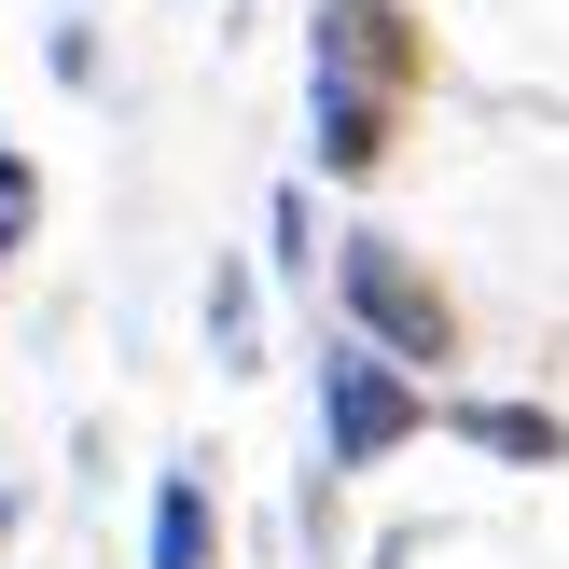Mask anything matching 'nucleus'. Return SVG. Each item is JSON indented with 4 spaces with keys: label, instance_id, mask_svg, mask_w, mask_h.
I'll return each instance as SVG.
<instances>
[{
    "label": "nucleus",
    "instance_id": "nucleus-1",
    "mask_svg": "<svg viewBox=\"0 0 569 569\" xmlns=\"http://www.w3.org/2000/svg\"><path fill=\"white\" fill-rule=\"evenodd\" d=\"M333 292H348V333H361V348H389L403 376L459 361V306L431 292V264H417L403 237H348V250H333Z\"/></svg>",
    "mask_w": 569,
    "mask_h": 569
},
{
    "label": "nucleus",
    "instance_id": "nucleus-2",
    "mask_svg": "<svg viewBox=\"0 0 569 569\" xmlns=\"http://www.w3.org/2000/svg\"><path fill=\"white\" fill-rule=\"evenodd\" d=\"M417 417H431V403H417V376H403L389 348H361V333H348V348L320 361V445H333V472L403 459V445H417Z\"/></svg>",
    "mask_w": 569,
    "mask_h": 569
},
{
    "label": "nucleus",
    "instance_id": "nucleus-3",
    "mask_svg": "<svg viewBox=\"0 0 569 569\" xmlns=\"http://www.w3.org/2000/svg\"><path fill=\"white\" fill-rule=\"evenodd\" d=\"M306 153H320V181H376L389 167V126H403V98L389 83H348V70H320V98H306Z\"/></svg>",
    "mask_w": 569,
    "mask_h": 569
},
{
    "label": "nucleus",
    "instance_id": "nucleus-4",
    "mask_svg": "<svg viewBox=\"0 0 569 569\" xmlns=\"http://www.w3.org/2000/svg\"><path fill=\"white\" fill-rule=\"evenodd\" d=\"M320 70L403 98V83H417V14H403V0H320Z\"/></svg>",
    "mask_w": 569,
    "mask_h": 569
},
{
    "label": "nucleus",
    "instance_id": "nucleus-5",
    "mask_svg": "<svg viewBox=\"0 0 569 569\" xmlns=\"http://www.w3.org/2000/svg\"><path fill=\"white\" fill-rule=\"evenodd\" d=\"M153 569H222V515H209V472H153Z\"/></svg>",
    "mask_w": 569,
    "mask_h": 569
},
{
    "label": "nucleus",
    "instance_id": "nucleus-6",
    "mask_svg": "<svg viewBox=\"0 0 569 569\" xmlns=\"http://www.w3.org/2000/svg\"><path fill=\"white\" fill-rule=\"evenodd\" d=\"M459 431L487 445V459H528V472L569 459V417H542V403H459Z\"/></svg>",
    "mask_w": 569,
    "mask_h": 569
},
{
    "label": "nucleus",
    "instance_id": "nucleus-7",
    "mask_svg": "<svg viewBox=\"0 0 569 569\" xmlns=\"http://www.w3.org/2000/svg\"><path fill=\"white\" fill-rule=\"evenodd\" d=\"M28 237H42V167H28L14 139H0V264H14Z\"/></svg>",
    "mask_w": 569,
    "mask_h": 569
}]
</instances>
